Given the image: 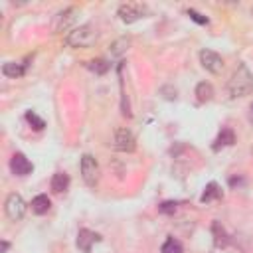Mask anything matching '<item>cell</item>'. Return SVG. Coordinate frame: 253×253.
Listing matches in <instances>:
<instances>
[{
	"label": "cell",
	"instance_id": "cell-24",
	"mask_svg": "<svg viewBox=\"0 0 253 253\" xmlns=\"http://www.w3.org/2000/svg\"><path fill=\"white\" fill-rule=\"evenodd\" d=\"M8 247H10V243H8V241H2V253H6Z\"/></svg>",
	"mask_w": 253,
	"mask_h": 253
},
{
	"label": "cell",
	"instance_id": "cell-11",
	"mask_svg": "<svg viewBox=\"0 0 253 253\" xmlns=\"http://www.w3.org/2000/svg\"><path fill=\"white\" fill-rule=\"evenodd\" d=\"M235 142V134H233V130L231 128H221V132L217 134V138L213 140V150H219V148H223V146H231Z\"/></svg>",
	"mask_w": 253,
	"mask_h": 253
},
{
	"label": "cell",
	"instance_id": "cell-13",
	"mask_svg": "<svg viewBox=\"0 0 253 253\" xmlns=\"http://www.w3.org/2000/svg\"><path fill=\"white\" fill-rule=\"evenodd\" d=\"M67 186H69V176H67V174H63V172H55V174L51 176V190H53L55 194L65 192Z\"/></svg>",
	"mask_w": 253,
	"mask_h": 253
},
{
	"label": "cell",
	"instance_id": "cell-7",
	"mask_svg": "<svg viewBox=\"0 0 253 253\" xmlns=\"http://www.w3.org/2000/svg\"><path fill=\"white\" fill-rule=\"evenodd\" d=\"M200 63H202V67H204L206 71H210V73H213V75L221 73V69H223V59H221V55L215 53V51H211V49H202V51H200Z\"/></svg>",
	"mask_w": 253,
	"mask_h": 253
},
{
	"label": "cell",
	"instance_id": "cell-6",
	"mask_svg": "<svg viewBox=\"0 0 253 253\" xmlns=\"http://www.w3.org/2000/svg\"><path fill=\"white\" fill-rule=\"evenodd\" d=\"M146 14H148V10H146V6H142V4H132V2H128V4H123V6L119 8V18H121L125 24H132V22L144 18Z\"/></svg>",
	"mask_w": 253,
	"mask_h": 253
},
{
	"label": "cell",
	"instance_id": "cell-9",
	"mask_svg": "<svg viewBox=\"0 0 253 253\" xmlns=\"http://www.w3.org/2000/svg\"><path fill=\"white\" fill-rule=\"evenodd\" d=\"M75 16H77V8H67V10L59 12V14H55V18H53V32L67 30L75 22Z\"/></svg>",
	"mask_w": 253,
	"mask_h": 253
},
{
	"label": "cell",
	"instance_id": "cell-23",
	"mask_svg": "<svg viewBox=\"0 0 253 253\" xmlns=\"http://www.w3.org/2000/svg\"><path fill=\"white\" fill-rule=\"evenodd\" d=\"M188 16H190V18H192L194 22H198V24H208V18H206V16H202L200 12H196V10H192V8L188 10Z\"/></svg>",
	"mask_w": 253,
	"mask_h": 253
},
{
	"label": "cell",
	"instance_id": "cell-21",
	"mask_svg": "<svg viewBox=\"0 0 253 253\" xmlns=\"http://www.w3.org/2000/svg\"><path fill=\"white\" fill-rule=\"evenodd\" d=\"M26 121H28V123H30V125H32L36 130H42V128L45 126L43 119H40V117H38L34 111H28V113H26Z\"/></svg>",
	"mask_w": 253,
	"mask_h": 253
},
{
	"label": "cell",
	"instance_id": "cell-16",
	"mask_svg": "<svg viewBox=\"0 0 253 253\" xmlns=\"http://www.w3.org/2000/svg\"><path fill=\"white\" fill-rule=\"evenodd\" d=\"M2 73H4L6 77H12V79H16V77H20V75L24 73V67H22L20 63L8 61V63H4V65H2Z\"/></svg>",
	"mask_w": 253,
	"mask_h": 253
},
{
	"label": "cell",
	"instance_id": "cell-25",
	"mask_svg": "<svg viewBox=\"0 0 253 253\" xmlns=\"http://www.w3.org/2000/svg\"><path fill=\"white\" fill-rule=\"evenodd\" d=\"M251 109H253V105H251Z\"/></svg>",
	"mask_w": 253,
	"mask_h": 253
},
{
	"label": "cell",
	"instance_id": "cell-10",
	"mask_svg": "<svg viewBox=\"0 0 253 253\" xmlns=\"http://www.w3.org/2000/svg\"><path fill=\"white\" fill-rule=\"evenodd\" d=\"M101 241V235L91 231V229H79L77 233V247L83 251V253H89L91 251V245L93 243H99Z\"/></svg>",
	"mask_w": 253,
	"mask_h": 253
},
{
	"label": "cell",
	"instance_id": "cell-17",
	"mask_svg": "<svg viewBox=\"0 0 253 253\" xmlns=\"http://www.w3.org/2000/svg\"><path fill=\"white\" fill-rule=\"evenodd\" d=\"M184 249H182V243L178 241V239H174V237H168L166 241H164V245H162V249H160V253H182Z\"/></svg>",
	"mask_w": 253,
	"mask_h": 253
},
{
	"label": "cell",
	"instance_id": "cell-1",
	"mask_svg": "<svg viewBox=\"0 0 253 253\" xmlns=\"http://www.w3.org/2000/svg\"><path fill=\"white\" fill-rule=\"evenodd\" d=\"M227 89H229L231 97H243V95L253 93V71H249L247 65L241 63L233 71V75L227 83Z\"/></svg>",
	"mask_w": 253,
	"mask_h": 253
},
{
	"label": "cell",
	"instance_id": "cell-22",
	"mask_svg": "<svg viewBox=\"0 0 253 253\" xmlns=\"http://www.w3.org/2000/svg\"><path fill=\"white\" fill-rule=\"evenodd\" d=\"M176 202H162L160 206H158V210H160V213H174L176 211Z\"/></svg>",
	"mask_w": 253,
	"mask_h": 253
},
{
	"label": "cell",
	"instance_id": "cell-4",
	"mask_svg": "<svg viewBox=\"0 0 253 253\" xmlns=\"http://www.w3.org/2000/svg\"><path fill=\"white\" fill-rule=\"evenodd\" d=\"M4 210H6V215L8 219L12 221H20L26 213V202L22 200L20 194H10L6 198V204H4Z\"/></svg>",
	"mask_w": 253,
	"mask_h": 253
},
{
	"label": "cell",
	"instance_id": "cell-14",
	"mask_svg": "<svg viewBox=\"0 0 253 253\" xmlns=\"http://www.w3.org/2000/svg\"><path fill=\"white\" fill-rule=\"evenodd\" d=\"M221 198V188L215 184V182H210L208 186H206V190H204V194H202V202L204 204H208V202H211V200H219Z\"/></svg>",
	"mask_w": 253,
	"mask_h": 253
},
{
	"label": "cell",
	"instance_id": "cell-18",
	"mask_svg": "<svg viewBox=\"0 0 253 253\" xmlns=\"http://www.w3.org/2000/svg\"><path fill=\"white\" fill-rule=\"evenodd\" d=\"M87 67H89L91 71H95L97 75H103V73L109 71V61H107V59H93V61L87 63Z\"/></svg>",
	"mask_w": 253,
	"mask_h": 253
},
{
	"label": "cell",
	"instance_id": "cell-8",
	"mask_svg": "<svg viewBox=\"0 0 253 253\" xmlns=\"http://www.w3.org/2000/svg\"><path fill=\"white\" fill-rule=\"evenodd\" d=\"M10 170L16 174V176H28L32 170H34V164L22 154V152H16L10 160Z\"/></svg>",
	"mask_w": 253,
	"mask_h": 253
},
{
	"label": "cell",
	"instance_id": "cell-3",
	"mask_svg": "<svg viewBox=\"0 0 253 253\" xmlns=\"http://www.w3.org/2000/svg\"><path fill=\"white\" fill-rule=\"evenodd\" d=\"M81 176H83V182L91 188L99 182V164L91 154L81 156Z\"/></svg>",
	"mask_w": 253,
	"mask_h": 253
},
{
	"label": "cell",
	"instance_id": "cell-5",
	"mask_svg": "<svg viewBox=\"0 0 253 253\" xmlns=\"http://www.w3.org/2000/svg\"><path fill=\"white\" fill-rule=\"evenodd\" d=\"M113 146L119 152H132L136 148L134 134L128 128H117L115 130V138H113Z\"/></svg>",
	"mask_w": 253,
	"mask_h": 253
},
{
	"label": "cell",
	"instance_id": "cell-12",
	"mask_svg": "<svg viewBox=\"0 0 253 253\" xmlns=\"http://www.w3.org/2000/svg\"><path fill=\"white\" fill-rule=\"evenodd\" d=\"M49 208H51V202H49V198H47L45 194H40V196H36V198L32 200V211L38 213V215L47 213Z\"/></svg>",
	"mask_w": 253,
	"mask_h": 253
},
{
	"label": "cell",
	"instance_id": "cell-20",
	"mask_svg": "<svg viewBox=\"0 0 253 253\" xmlns=\"http://www.w3.org/2000/svg\"><path fill=\"white\" fill-rule=\"evenodd\" d=\"M128 43H130V38H121V40H117V42L111 45V53H113V55H121V53L128 47Z\"/></svg>",
	"mask_w": 253,
	"mask_h": 253
},
{
	"label": "cell",
	"instance_id": "cell-2",
	"mask_svg": "<svg viewBox=\"0 0 253 253\" xmlns=\"http://www.w3.org/2000/svg\"><path fill=\"white\" fill-rule=\"evenodd\" d=\"M97 42V32L93 30V26L85 24L79 28H73L67 36H65V43L69 47H89Z\"/></svg>",
	"mask_w": 253,
	"mask_h": 253
},
{
	"label": "cell",
	"instance_id": "cell-15",
	"mask_svg": "<svg viewBox=\"0 0 253 253\" xmlns=\"http://www.w3.org/2000/svg\"><path fill=\"white\" fill-rule=\"evenodd\" d=\"M196 95H198V101L206 103V101H210V99L213 97V87H211L210 83L202 81V83H198V87H196Z\"/></svg>",
	"mask_w": 253,
	"mask_h": 253
},
{
	"label": "cell",
	"instance_id": "cell-19",
	"mask_svg": "<svg viewBox=\"0 0 253 253\" xmlns=\"http://www.w3.org/2000/svg\"><path fill=\"white\" fill-rule=\"evenodd\" d=\"M213 235H215V239H213V241H215V245H217V247H223V245H227V235H225L223 227H221L217 221L213 223Z\"/></svg>",
	"mask_w": 253,
	"mask_h": 253
}]
</instances>
